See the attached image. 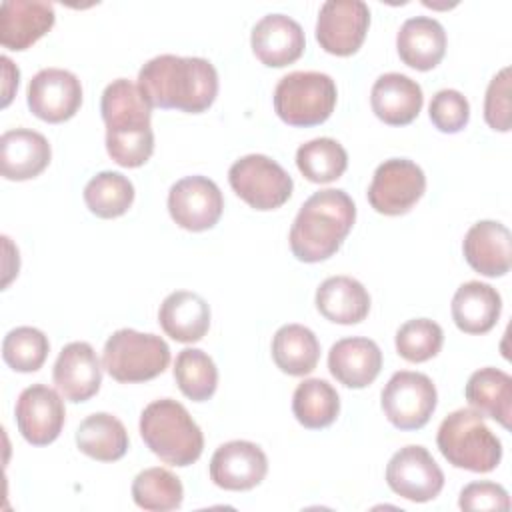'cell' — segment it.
<instances>
[{
    "mask_svg": "<svg viewBox=\"0 0 512 512\" xmlns=\"http://www.w3.org/2000/svg\"><path fill=\"white\" fill-rule=\"evenodd\" d=\"M138 88L150 106L200 114L216 100L218 72L200 56L160 54L140 68Z\"/></svg>",
    "mask_w": 512,
    "mask_h": 512,
    "instance_id": "obj_1",
    "label": "cell"
},
{
    "mask_svg": "<svg viewBox=\"0 0 512 512\" xmlns=\"http://www.w3.org/2000/svg\"><path fill=\"white\" fill-rule=\"evenodd\" d=\"M100 112L108 156L124 168L146 164L154 152L152 106L138 84L126 78L112 80L102 92Z\"/></svg>",
    "mask_w": 512,
    "mask_h": 512,
    "instance_id": "obj_2",
    "label": "cell"
},
{
    "mask_svg": "<svg viewBox=\"0 0 512 512\" xmlns=\"http://www.w3.org/2000/svg\"><path fill=\"white\" fill-rule=\"evenodd\" d=\"M356 220L352 198L338 188L314 192L290 228V250L300 262H322L338 252Z\"/></svg>",
    "mask_w": 512,
    "mask_h": 512,
    "instance_id": "obj_3",
    "label": "cell"
},
{
    "mask_svg": "<svg viewBox=\"0 0 512 512\" xmlns=\"http://www.w3.org/2000/svg\"><path fill=\"white\" fill-rule=\"evenodd\" d=\"M140 436L150 452L170 466H190L204 450L200 426L172 398L154 400L142 410Z\"/></svg>",
    "mask_w": 512,
    "mask_h": 512,
    "instance_id": "obj_4",
    "label": "cell"
},
{
    "mask_svg": "<svg viewBox=\"0 0 512 512\" xmlns=\"http://www.w3.org/2000/svg\"><path fill=\"white\" fill-rule=\"evenodd\" d=\"M440 454L456 468L492 472L502 460V442L472 408L450 412L436 434Z\"/></svg>",
    "mask_w": 512,
    "mask_h": 512,
    "instance_id": "obj_5",
    "label": "cell"
},
{
    "mask_svg": "<svg viewBox=\"0 0 512 512\" xmlns=\"http://www.w3.org/2000/svg\"><path fill=\"white\" fill-rule=\"evenodd\" d=\"M170 364V348L164 338L132 328L116 330L104 344L102 368L124 384L146 382L160 376Z\"/></svg>",
    "mask_w": 512,
    "mask_h": 512,
    "instance_id": "obj_6",
    "label": "cell"
},
{
    "mask_svg": "<svg viewBox=\"0 0 512 512\" xmlns=\"http://www.w3.org/2000/svg\"><path fill=\"white\" fill-rule=\"evenodd\" d=\"M338 98L336 82L324 72H290L274 88V110L288 126H316L330 118Z\"/></svg>",
    "mask_w": 512,
    "mask_h": 512,
    "instance_id": "obj_7",
    "label": "cell"
},
{
    "mask_svg": "<svg viewBox=\"0 0 512 512\" xmlns=\"http://www.w3.org/2000/svg\"><path fill=\"white\" fill-rule=\"evenodd\" d=\"M232 190L254 210H276L292 196V176L270 156L246 154L228 170Z\"/></svg>",
    "mask_w": 512,
    "mask_h": 512,
    "instance_id": "obj_8",
    "label": "cell"
},
{
    "mask_svg": "<svg viewBox=\"0 0 512 512\" xmlns=\"http://www.w3.org/2000/svg\"><path fill=\"white\" fill-rule=\"evenodd\" d=\"M380 398L384 416L392 426L398 430H418L426 426L436 410L438 392L426 374L400 370L386 382Z\"/></svg>",
    "mask_w": 512,
    "mask_h": 512,
    "instance_id": "obj_9",
    "label": "cell"
},
{
    "mask_svg": "<svg viewBox=\"0 0 512 512\" xmlns=\"http://www.w3.org/2000/svg\"><path fill=\"white\" fill-rule=\"evenodd\" d=\"M426 190L424 170L408 158L384 160L368 186L370 206L384 216H400L422 198Z\"/></svg>",
    "mask_w": 512,
    "mask_h": 512,
    "instance_id": "obj_10",
    "label": "cell"
},
{
    "mask_svg": "<svg viewBox=\"0 0 512 512\" xmlns=\"http://www.w3.org/2000/svg\"><path fill=\"white\" fill-rule=\"evenodd\" d=\"M370 26V8L362 0H326L316 20V40L334 56H350L362 46Z\"/></svg>",
    "mask_w": 512,
    "mask_h": 512,
    "instance_id": "obj_11",
    "label": "cell"
},
{
    "mask_svg": "<svg viewBox=\"0 0 512 512\" xmlns=\"http://www.w3.org/2000/svg\"><path fill=\"white\" fill-rule=\"evenodd\" d=\"M386 482L394 494L410 502H430L444 488V472L424 446L410 444L390 458Z\"/></svg>",
    "mask_w": 512,
    "mask_h": 512,
    "instance_id": "obj_12",
    "label": "cell"
},
{
    "mask_svg": "<svg viewBox=\"0 0 512 512\" xmlns=\"http://www.w3.org/2000/svg\"><path fill=\"white\" fill-rule=\"evenodd\" d=\"M224 210V198L214 180L186 176L170 186L168 212L172 220L190 232H204L216 226Z\"/></svg>",
    "mask_w": 512,
    "mask_h": 512,
    "instance_id": "obj_13",
    "label": "cell"
},
{
    "mask_svg": "<svg viewBox=\"0 0 512 512\" xmlns=\"http://www.w3.org/2000/svg\"><path fill=\"white\" fill-rule=\"evenodd\" d=\"M30 112L50 124L70 120L82 104V84L64 68H44L32 76L26 90Z\"/></svg>",
    "mask_w": 512,
    "mask_h": 512,
    "instance_id": "obj_14",
    "label": "cell"
},
{
    "mask_svg": "<svg viewBox=\"0 0 512 512\" xmlns=\"http://www.w3.org/2000/svg\"><path fill=\"white\" fill-rule=\"evenodd\" d=\"M14 416L18 432L26 442L46 446L60 436L66 420L62 394L46 384H32L20 392Z\"/></svg>",
    "mask_w": 512,
    "mask_h": 512,
    "instance_id": "obj_15",
    "label": "cell"
},
{
    "mask_svg": "<svg viewBox=\"0 0 512 512\" xmlns=\"http://www.w3.org/2000/svg\"><path fill=\"white\" fill-rule=\"evenodd\" d=\"M268 472L264 450L248 440H230L210 460V480L224 490L242 492L258 486Z\"/></svg>",
    "mask_w": 512,
    "mask_h": 512,
    "instance_id": "obj_16",
    "label": "cell"
},
{
    "mask_svg": "<svg viewBox=\"0 0 512 512\" xmlns=\"http://www.w3.org/2000/svg\"><path fill=\"white\" fill-rule=\"evenodd\" d=\"M54 384L64 400L86 402L90 400L102 384V366L88 342L66 344L52 370Z\"/></svg>",
    "mask_w": 512,
    "mask_h": 512,
    "instance_id": "obj_17",
    "label": "cell"
},
{
    "mask_svg": "<svg viewBox=\"0 0 512 512\" xmlns=\"http://www.w3.org/2000/svg\"><path fill=\"white\" fill-rule=\"evenodd\" d=\"M250 46L262 64L282 68L302 56L306 38L302 26L294 18L286 14H266L254 24Z\"/></svg>",
    "mask_w": 512,
    "mask_h": 512,
    "instance_id": "obj_18",
    "label": "cell"
},
{
    "mask_svg": "<svg viewBox=\"0 0 512 512\" xmlns=\"http://www.w3.org/2000/svg\"><path fill=\"white\" fill-rule=\"evenodd\" d=\"M462 252L470 268L482 276H504L512 264V234L496 220H480L464 236Z\"/></svg>",
    "mask_w": 512,
    "mask_h": 512,
    "instance_id": "obj_19",
    "label": "cell"
},
{
    "mask_svg": "<svg viewBox=\"0 0 512 512\" xmlns=\"http://www.w3.org/2000/svg\"><path fill=\"white\" fill-rule=\"evenodd\" d=\"M50 2L6 0L0 6V44L8 50H26L54 26Z\"/></svg>",
    "mask_w": 512,
    "mask_h": 512,
    "instance_id": "obj_20",
    "label": "cell"
},
{
    "mask_svg": "<svg viewBox=\"0 0 512 512\" xmlns=\"http://www.w3.org/2000/svg\"><path fill=\"white\" fill-rule=\"evenodd\" d=\"M52 158L50 142L30 128H14L0 136V170L6 180H30L42 174Z\"/></svg>",
    "mask_w": 512,
    "mask_h": 512,
    "instance_id": "obj_21",
    "label": "cell"
},
{
    "mask_svg": "<svg viewBox=\"0 0 512 512\" xmlns=\"http://www.w3.org/2000/svg\"><path fill=\"white\" fill-rule=\"evenodd\" d=\"M372 112L390 126L410 124L422 110L424 94L416 80L400 72H388L376 78L370 92Z\"/></svg>",
    "mask_w": 512,
    "mask_h": 512,
    "instance_id": "obj_22",
    "label": "cell"
},
{
    "mask_svg": "<svg viewBox=\"0 0 512 512\" xmlns=\"http://www.w3.org/2000/svg\"><path fill=\"white\" fill-rule=\"evenodd\" d=\"M328 370L346 388H366L382 370V352L370 338H342L328 352Z\"/></svg>",
    "mask_w": 512,
    "mask_h": 512,
    "instance_id": "obj_23",
    "label": "cell"
},
{
    "mask_svg": "<svg viewBox=\"0 0 512 512\" xmlns=\"http://www.w3.org/2000/svg\"><path fill=\"white\" fill-rule=\"evenodd\" d=\"M396 48L406 66L422 72L432 70L446 52L444 26L430 16L408 18L396 34Z\"/></svg>",
    "mask_w": 512,
    "mask_h": 512,
    "instance_id": "obj_24",
    "label": "cell"
},
{
    "mask_svg": "<svg viewBox=\"0 0 512 512\" xmlns=\"http://www.w3.org/2000/svg\"><path fill=\"white\" fill-rule=\"evenodd\" d=\"M158 322L172 340L192 344L202 340L210 328V306L196 292L176 290L162 300Z\"/></svg>",
    "mask_w": 512,
    "mask_h": 512,
    "instance_id": "obj_25",
    "label": "cell"
},
{
    "mask_svg": "<svg viewBox=\"0 0 512 512\" xmlns=\"http://www.w3.org/2000/svg\"><path fill=\"white\" fill-rule=\"evenodd\" d=\"M502 312V298L490 284L470 280L458 286L452 298V320L466 334L490 332Z\"/></svg>",
    "mask_w": 512,
    "mask_h": 512,
    "instance_id": "obj_26",
    "label": "cell"
},
{
    "mask_svg": "<svg viewBox=\"0 0 512 512\" xmlns=\"http://www.w3.org/2000/svg\"><path fill=\"white\" fill-rule=\"evenodd\" d=\"M318 312L334 324H358L370 312V294L350 276H330L316 290Z\"/></svg>",
    "mask_w": 512,
    "mask_h": 512,
    "instance_id": "obj_27",
    "label": "cell"
},
{
    "mask_svg": "<svg viewBox=\"0 0 512 512\" xmlns=\"http://www.w3.org/2000/svg\"><path fill=\"white\" fill-rule=\"evenodd\" d=\"M464 396L472 410L480 416L496 420L500 426L510 428L512 416V378L500 368H480L470 374Z\"/></svg>",
    "mask_w": 512,
    "mask_h": 512,
    "instance_id": "obj_28",
    "label": "cell"
},
{
    "mask_svg": "<svg viewBox=\"0 0 512 512\" xmlns=\"http://www.w3.org/2000/svg\"><path fill=\"white\" fill-rule=\"evenodd\" d=\"M128 444L130 440L124 424L108 412L86 416L76 430L78 450L100 462L120 460L128 452Z\"/></svg>",
    "mask_w": 512,
    "mask_h": 512,
    "instance_id": "obj_29",
    "label": "cell"
},
{
    "mask_svg": "<svg viewBox=\"0 0 512 512\" xmlns=\"http://www.w3.org/2000/svg\"><path fill=\"white\" fill-rule=\"evenodd\" d=\"M320 358L316 334L302 324H284L272 338V360L288 376L310 374Z\"/></svg>",
    "mask_w": 512,
    "mask_h": 512,
    "instance_id": "obj_30",
    "label": "cell"
},
{
    "mask_svg": "<svg viewBox=\"0 0 512 512\" xmlns=\"http://www.w3.org/2000/svg\"><path fill=\"white\" fill-rule=\"evenodd\" d=\"M292 412L296 420L310 430L330 426L340 412V396L332 384L322 378L300 382L292 396Z\"/></svg>",
    "mask_w": 512,
    "mask_h": 512,
    "instance_id": "obj_31",
    "label": "cell"
},
{
    "mask_svg": "<svg viewBox=\"0 0 512 512\" xmlns=\"http://www.w3.org/2000/svg\"><path fill=\"white\" fill-rule=\"evenodd\" d=\"M296 166L306 180L314 184H328L344 174L348 154L334 138H314L298 146Z\"/></svg>",
    "mask_w": 512,
    "mask_h": 512,
    "instance_id": "obj_32",
    "label": "cell"
},
{
    "mask_svg": "<svg viewBox=\"0 0 512 512\" xmlns=\"http://www.w3.org/2000/svg\"><path fill=\"white\" fill-rule=\"evenodd\" d=\"M84 202L98 218H118L134 202V184L120 172H98L84 186Z\"/></svg>",
    "mask_w": 512,
    "mask_h": 512,
    "instance_id": "obj_33",
    "label": "cell"
},
{
    "mask_svg": "<svg viewBox=\"0 0 512 512\" xmlns=\"http://www.w3.org/2000/svg\"><path fill=\"white\" fill-rule=\"evenodd\" d=\"M132 498L142 510L168 512L180 508L184 500V488L176 474L154 466L136 474L132 482Z\"/></svg>",
    "mask_w": 512,
    "mask_h": 512,
    "instance_id": "obj_34",
    "label": "cell"
},
{
    "mask_svg": "<svg viewBox=\"0 0 512 512\" xmlns=\"http://www.w3.org/2000/svg\"><path fill=\"white\" fill-rule=\"evenodd\" d=\"M174 380L186 398L204 402L216 392L218 368L204 350L184 348L174 362Z\"/></svg>",
    "mask_w": 512,
    "mask_h": 512,
    "instance_id": "obj_35",
    "label": "cell"
},
{
    "mask_svg": "<svg viewBox=\"0 0 512 512\" xmlns=\"http://www.w3.org/2000/svg\"><path fill=\"white\" fill-rule=\"evenodd\" d=\"M50 352L48 336L34 326L12 328L2 340V358L16 372H36Z\"/></svg>",
    "mask_w": 512,
    "mask_h": 512,
    "instance_id": "obj_36",
    "label": "cell"
},
{
    "mask_svg": "<svg viewBox=\"0 0 512 512\" xmlns=\"http://www.w3.org/2000/svg\"><path fill=\"white\" fill-rule=\"evenodd\" d=\"M444 344L440 324L430 318H414L396 330V352L408 362H426L434 358Z\"/></svg>",
    "mask_w": 512,
    "mask_h": 512,
    "instance_id": "obj_37",
    "label": "cell"
},
{
    "mask_svg": "<svg viewBox=\"0 0 512 512\" xmlns=\"http://www.w3.org/2000/svg\"><path fill=\"white\" fill-rule=\"evenodd\" d=\"M432 124L446 134L460 132L470 120V104L466 96L454 88L438 90L428 106Z\"/></svg>",
    "mask_w": 512,
    "mask_h": 512,
    "instance_id": "obj_38",
    "label": "cell"
},
{
    "mask_svg": "<svg viewBox=\"0 0 512 512\" xmlns=\"http://www.w3.org/2000/svg\"><path fill=\"white\" fill-rule=\"evenodd\" d=\"M484 120L492 130H510V68L504 66L488 84L484 96Z\"/></svg>",
    "mask_w": 512,
    "mask_h": 512,
    "instance_id": "obj_39",
    "label": "cell"
},
{
    "mask_svg": "<svg viewBox=\"0 0 512 512\" xmlns=\"http://www.w3.org/2000/svg\"><path fill=\"white\" fill-rule=\"evenodd\" d=\"M458 506L462 510H510V496L496 482H470L460 490Z\"/></svg>",
    "mask_w": 512,
    "mask_h": 512,
    "instance_id": "obj_40",
    "label": "cell"
},
{
    "mask_svg": "<svg viewBox=\"0 0 512 512\" xmlns=\"http://www.w3.org/2000/svg\"><path fill=\"white\" fill-rule=\"evenodd\" d=\"M2 62V68H4V100H2V106H8L10 100H12V94L14 90L18 88V78H20V70L14 66V62L8 58V56H2L0 58Z\"/></svg>",
    "mask_w": 512,
    "mask_h": 512,
    "instance_id": "obj_41",
    "label": "cell"
}]
</instances>
